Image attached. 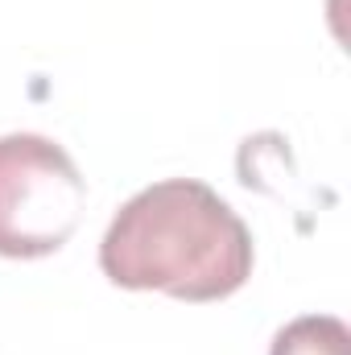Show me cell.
<instances>
[{"mask_svg":"<svg viewBox=\"0 0 351 355\" xmlns=\"http://www.w3.org/2000/svg\"><path fill=\"white\" fill-rule=\"evenodd\" d=\"M99 268L120 289L219 302L252 277V232L207 182L166 178L116 211Z\"/></svg>","mask_w":351,"mask_h":355,"instance_id":"1","label":"cell"},{"mask_svg":"<svg viewBox=\"0 0 351 355\" xmlns=\"http://www.w3.org/2000/svg\"><path fill=\"white\" fill-rule=\"evenodd\" d=\"M87 207V182L71 153L37 132L0 137V257L58 252Z\"/></svg>","mask_w":351,"mask_h":355,"instance_id":"2","label":"cell"},{"mask_svg":"<svg viewBox=\"0 0 351 355\" xmlns=\"http://www.w3.org/2000/svg\"><path fill=\"white\" fill-rule=\"evenodd\" d=\"M268 355H351V331L335 314H306L277 331Z\"/></svg>","mask_w":351,"mask_h":355,"instance_id":"3","label":"cell"}]
</instances>
